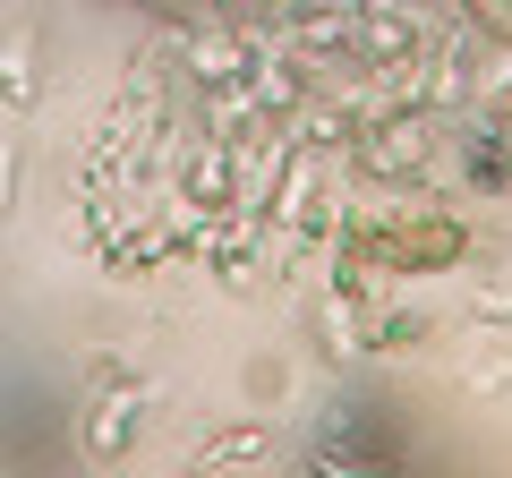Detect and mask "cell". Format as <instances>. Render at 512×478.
Returning a JSON list of instances; mask_svg holds the SVG:
<instances>
[{
	"mask_svg": "<svg viewBox=\"0 0 512 478\" xmlns=\"http://www.w3.org/2000/svg\"><path fill=\"white\" fill-rule=\"evenodd\" d=\"M0 77H9V103L35 94V26H9L0 35Z\"/></svg>",
	"mask_w": 512,
	"mask_h": 478,
	"instance_id": "2",
	"label": "cell"
},
{
	"mask_svg": "<svg viewBox=\"0 0 512 478\" xmlns=\"http://www.w3.org/2000/svg\"><path fill=\"white\" fill-rule=\"evenodd\" d=\"M137 410H146V393H137V385H120V393H111L103 410H94V444H86V453H94V461H111V453H120V436H128V419H137Z\"/></svg>",
	"mask_w": 512,
	"mask_h": 478,
	"instance_id": "1",
	"label": "cell"
},
{
	"mask_svg": "<svg viewBox=\"0 0 512 478\" xmlns=\"http://www.w3.org/2000/svg\"><path fill=\"white\" fill-rule=\"evenodd\" d=\"M9 171H18V154L0 146V214H9Z\"/></svg>",
	"mask_w": 512,
	"mask_h": 478,
	"instance_id": "3",
	"label": "cell"
}]
</instances>
